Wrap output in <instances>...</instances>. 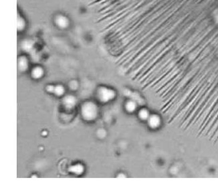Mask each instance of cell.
<instances>
[{
    "instance_id": "1",
    "label": "cell",
    "mask_w": 218,
    "mask_h": 194,
    "mask_svg": "<svg viewBox=\"0 0 218 194\" xmlns=\"http://www.w3.org/2000/svg\"><path fill=\"white\" fill-rule=\"evenodd\" d=\"M82 116L86 120H93L97 115V106L92 102H86L82 107Z\"/></svg>"
},
{
    "instance_id": "2",
    "label": "cell",
    "mask_w": 218,
    "mask_h": 194,
    "mask_svg": "<svg viewBox=\"0 0 218 194\" xmlns=\"http://www.w3.org/2000/svg\"><path fill=\"white\" fill-rule=\"evenodd\" d=\"M54 23L56 26L60 29H67L70 26V19L62 14H57L54 18Z\"/></svg>"
},
{
    "instance_id": "3",
    "label": "cell",
    "mask_w": 218,
    "mask_h": 194,
    "mask_svg": "<svg viewBox=\"0 0 218 194\" xmlns=\"http://www.w3.org/2000/svg\"><path fill=\"white\" fill-rule=\"evenodd\" d=\"M99 97L102 101H108L114 97V92L111 90L101 89L99 92Z\"/></svg>"
},
{
    "instance_id": "4",
    "label": "cell",
    "mask_w": 218,
    "mask_h": 194,
    "mask_svg": "<svg viewBox=\"0 0 218 194\" xmlns=\"http://www.w3.org/2000/svg\"><path fill=\"white\" fill-rule=\"evenodd\" d=\"M64 104L67 108L72 109L75 106L76 104V100L72 95H68L64 98Z\"/></svg>"
},
{
    "instance_id": "5",
    "label": "cell",
    "mask_w": 218,
    "mask_h": 194,
    "mask_svg": "<svg viewBox=\"0 0 218 194\" xmlns=\"http://www.w3.org/2000/svg\"><path fill=\"white\" fill-rule=\"evenodd\" d=\"M27 26V22L26 21V19L23 17V15H19L18 13V30L19 32L24 31L26 28Z\"/></svg>"
},
{
    "instance_id": "6",
    "label": "cell",
    "mask_w": 218,
    "mask_h": 194,
    "mask_svg": "<svg viewBox=\"0 0 218 194\" xmlns=\"http://www.w3.org/2000/svg\"><path fill=\"white\" fill-rule=\"evenodd\" d=\"M18 68L22 71H25L28 68V61L25 56H21L18 59Z\"/></svg>"
},
{
    "instance_id": "7",
    "label": "cell",
    "mask_w": 218,
    "mask_h": 194,
    "mask_svg": "<svg viewBox=\"0 0 218 194\" xmlns=\"http://www.w3.org/2000/svg\"><path fill=\"white\" fill-rule=\"evenodd\" d=\"M31 75L34 78H40L43 75V69L40 66H36L31 71Z\"/></svg>"
},
{
    "instance_id": "8",
    "label": "cell",
    "mask_w": 218,
    "mask_h": 194,
    "mask_svg": "<svg viewBox=\"0 0 218 194\" xmlns=\"http://www.w3.org/2000/svg\"><path fill=\"white\" fill-rule=\"evenodd\" d=\"M70 170L74 173L80 175V174L82 173L83 171H84V167H83L82 165H76L71 167L70 168Z\"/></svg>"
},
{
    "instance_id": "9",
    "label": "cell",
    "mask_w": 218,
    "mask_h": 194,
    "mask_svg": "<svg viewBox=\"0 0 218 194\" xmlns=\"http://www.w3.org/2000/svg\"><path fill=\"white\" fill-rule=\"evenodd\" d=\"M54 92L58 96H61L64 93V88L62 85H58L54 89Z\"/></svg>"
},
{
    "instance_id": "10",
    "label": "cell",
    "mask_w": 218,
    "mask_h": 194,
    "mask_svg": "<svg viewBox=\"0 0 218 194\" xmlns=\"http://www.w3.org/2000/svg\"><path fill=\"white\" fill-rule=\"evenodd\" d=\"M149 123L150 125L153 126H157L158 124H159V120H158V118L156 116H152L151 117H150L149 118Z\"/></svg>"
},
{
    "instance_id": "11",
    "label": "cell",
    "mask_w": 218,
    "mask_h": 194,
    "mask_svg": "<svg viewBox=\"0 0 218 194\" xmlns=\"http://www.w3.org/2000/svg\"><path fill=\"white\" fill-rule=\"evenodd\" d=\"M135 108H136L135 103L132 101L129 102L127 105H126V109L129 110V111H133V110L135 109Z\"/></svg>"
},
{
    "instance_id": "12",
    "label": "cell",
    "mask_w": 218,
    "mask_h": 194,
    "mask_svg": "<svg viewBox=\"0 0 218 194\" xmlns=\"http://www.w3.org/2000/svg\"><path fill=\"white\" fill-rule=\"evenodd\" d=\"M139 115L142 119H146V118H147L149 117V113L145 109H142V110H141Z\"/></svg>"
},
{
    "instance_id": "13",
    "label": "cell",
    "mask_w": 218,
    "mask_h": 194,
    "mask_svg": "<svg viewBox=\"0 0 218 194\" xmlns=\"http://www.w3.org/2000/svg\"><path fill=\"white\" fill-rule=\"evenodd\" d=\"M213 18L214 19V22L216 23H218V10H214L213 15Z\"/></svg>"
}]
</instances>
